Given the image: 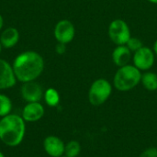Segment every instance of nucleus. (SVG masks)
Returning <instances> with one entry per match:
<instances>
[{
    "mask_svg": "<svg viewBox=\"0 0 157 157\" xmlns=\"http://www.w3.org/2000/svg\"><path fill=\"white\" fill-rule=\"evenodd\" d=\"M43 99L49 107H57L60 103V95L55 88H48L43 94Z\"/></svg>",
    "mask_w": 157,
    "mask_h": 157,
    "instance_id": "obj_15",
    "label": "nucleus"
},
{
    "mask_svg": "<svg viewBox=\"0 0 157 157\" xmlns=\"http://www.w3.org/2000/svg\"><path fill=\"white\" fill-rule=\"evenodd\" d=\"M45 153L51 157H61L64 155L65 144L62 139L54 135H49L43 140L42 144Z\"/></svg>",
    "mask_w": 157,
    "mask_h": 157,
    "instance_id": "obj_9",
    "label": "nucleus"
},
{
    "mask_svg": "<svg viewBox=\"0 0 157 157\" xmlns=\"http://www.w3.org/2000/svg\"><path fill=\"white\" fill-rule=\"evenodd\" d=\"M126 46L128 47V49L131 51V52H137L139 49H141L144 45H143V41L136 38V37H131L129 39V40L127 41L126 43Z\"/></svg>",
    "mask_w": 157,
    "mask_h": 157,
    "instance_id": "obj_18",
    "label": "nucleus"
},
{
    "mask_svg": "<svg viewBox=\"0 0 157 157\" xmlns=\"http://www.w3.org/2000/svg\"><path fill=\"white\" fill-rule=\"evenodd\" d=\"M142 79L141 71L134 65L120 67L114 76V86L117 90L126 92L134 88Z\"/></svg>",
    "mask_w": 157,
    "mask_h": 157,
    "instance_id": "obj_3",
    "label": "nucleus"
},
{
    "mask_svg": "<svg viewBox=\"0 0 157 157\" xmlns=\"http://www.w3.org/2000/svg\"><path fill=\"white\" fill-rule=\"evenodd\" d=\"M155 63V52L150 48L143 46L133 55V63L140 71L149 70Z\"/></svg>",
    "mask_w": 157,
    "mask_h": 157,
    "instance_id": "obj_7",
    "label": "nucleus"
},
{
    "mask_svg": "<svg viewBox=\"0 0 157 157\" xmlns=\"http://www.w3.org/2000/svg\"><path fill=\"white\" fill-rule=\"evenodd\" d=\"M20 93L23 99L27 102H40L43 98V90L40 84L35 81L22 83Z\"/></svg>",
    "mask_w": 157,
    "mask_h": 157,
    "instance_id": "obj_8",
    "label": "nucleus"
},
{
    "mask_svg": "<svg viewBox=\"0 0 157 157\" xmlns=\"http://www.w3.org/2000/svg\"><path fill=\"white\" fill-rule=\"evenodd\" d=\"M11 99L4 94H0V118H3L11 113L12 110Z\"/></svg>",
    "mask_w": 157,
    "mask_h": 157,
    "instance_id": "obj_17",
    "label": "nucleus"
},
{
    "mask_svg": "<svg viewBox=\"0 0 157 157\" xmlns=\"http://www.w3.org/2000/svg\"><path fill=\"white\" fill-rule=\"evenodd\" d=\"M26 121L21 115L8 114L0 119V141L8 147L18 146L25 137Z\"/></svg>",
    "mask_w": 157,
    "mask_h": 157,
    "instance_id": "obj_2",
    "label": "nucleus"
},
{
    "mask_svg": "<svg viewBox=\"0 0 157 157\" xmlns=\"http://www.w3.org/2000/svg\"><path fill=\"white\" fill-rule=\"evenodd\" d=\"M139 157H157V148L149 147L145 149Z\"/></svg>",
    "mask_w": 157,
    "mask_h": 157,
    "instance_id": "obj_19",
    "label": "nucleus"
},
{
    "mask_svg": "<svg viewBox=\"0 0 157 157\" xmlns=\"http://www.w3.org/2000/svg\"><path fill=\"white\" fill-rule=\"evenodd\" d=\"M81 152V145L77 141H70L65 144L64 148V156L77 157Z\"/></svg>",
    "mask_w": 157,
    "mask_h": 157,
    "instance_id": "obj_16",
    "label": "nucleus"
},
{
    "mask_svg": "<svg viewBox=\"0 0 157 157\" xmlns=\"http://www.w3.org/2000/svg\"><path fill=\"white\" fill-rule=\"evenodd\" d=\"M44 107L40 102H29L22 109L21 117L26 122H36L44 116Z\"/></svg>",
    "mask_w": 157,
    "mask_h": 157,
    "instance_id": "obj_11",
    "label": "nucleus"
},
{
    "mask_svg": "<svg viewBox=\"0 0 157 157\" xmlns=\"http://www.w3.org/2000/svg\"><path fill=\"white\" fill-rule=\"evenodd\" d=\"M150 2H152V3H154V4H157V0H149Z\"/></svg>",
    "mask_w": 157,
    "mask_h": 157,
    "instance_id": "obj_23",
    "label": "nucleus"
},
{
    "mask_svg": "<svg viewBox=\"0 0 157 157\" xmlns=\"http://www.w3.org/2000/svg\"><path fill=\"white\" fill-rule=\"evenodd\" d=\"M75 34V26L68 19H62L55 25L54 37L58 42L67 44L73 40Z\"/></svg>",
    "mask_w": 157,
    "mask_h": 157,
    "instance_id": "obj_6",
    "label": "nucleus"
},
{
    "mask_svg": "<svg viewBox=\"0 0 157 157\" xmlns=\"http://www.w3.org/2000/svg\"><path fill=\"white\" fill-rule=\"evenodd\" d=\"M3 25H4V19H3V17H2V16L0 14V29L3 28Z\"/></svg>",
    "mask_w": 157,
    "mask_h": 157,
    "instance_id": "obj_21",
    "label": "nucleus"
},
{
    "mask_svg": "<svg viewBox=\"0 0 157 157\" xmlns=\"http://www.w3.org/2000/svg\"><path fill=\"white\" fill-rule=\"evenodd\" d=\"M19 40V32L16 28L9 27L4 29L0 35V43L2 47L9 49L14 47Z\"/></svg>",
    "mask_w": 157,
    "mask_h": 157,
    "instance_id": "obj_12",
    "label": "nucleus"
},
{
    "mask_svg": "<svg viewBox=\"0 0 157 157\" xmlns=\"http://www.w3.org/2000/svg\"><path fill=\"white\" fill-rule=\"evenodd\" d=\"M61 157H66V156H64V155H63V156H61Z\"/></svg>",
    "mask_w": 157,
    "mask_h": 157,
    "instance_id": "obj_26",
    "label": "nucleus"
},
{
    "mask_svg": "<svg viewBox=\"0 0 157 157\" xmlns=\"http://www.w3.org/2000/svg\"><path fill=\"white\" fill-rule=\"evenodd\" d=\"M112 93L111 84L104 78L97 79L91 85L88 91V100L93 106H100L104 104Z\"/></svg>",
    "mask_w": 157,
    "mask_h": 157,
    "instance_id": "obj_4",
    "label": "nucleus"
},
{
    "mask_svg": "<svg viewBox=\"0 0 157 157\" xmlns=\"http://www.w3.org/2000/svg\"><path fill=\"white\" fill-rule=\"evenodd\" d=\"M1 50H2V45H1V43H0V53H1Z\"/></svg>",
    "mask_w": 157,
    "mask_h": 157,
    "instance_id": "obj_25",
    "label": "nucleus"
},
{
    "mask_svg": "<svg viewBox=\"0 0 157 157\" xmlns=\"http://www.w3.org/2000/svg\"><path fill=\"white\" fill-rule=\"evenodd\" d=\"M0 157H6L5 156V155H4L1 151H0Z\"/></svg>",
    "mask_w": 157,
    "mask_h": 157,
    "instance_id": "obj_24",
    "label": "nucleus"
},
{
    "mask_svg": "<svg viewBox=\"0 0 157 157\" xmlns=\"http://www.w3.org/2000/svg\"><path fill=\"white\" fill-rule=\"evenodd\" d=\"M12 67L17 80L26 83L35 81L41 75L44 69V61L38 52L27 51L16 57Z\"/></svg>",
    "mask_w": 157,
    "mask_h": 157,
    "instance_id": "obj_1",
    "label": "nucleus"
},
{
    "mask_svg": "<svg viewBox=\"0 0 157 157\" xmlns=\"http://www.w3.org/2000/svg\"><path fill=\"white\" fill-rule=\"evenodd\" d=\"M55 51L58 54H63L66 51V46L65 44L63 43H61V42H58V44L56 45L55 47Z\"/></svg>",
    "mask_w": 157,
    "mask_h": 157,
    "instance_id": "obj_20",
    "label": "nucleus"
},
{
    "mask_svg": "<svg viewBox=\"0 0 157 157\" xmlns=\"http://www.w3.org/2000/svg\"><path fill=\"white\" fill-rule=\"evenodd\" d=\"M154 52L157 55V40L155 42V45H154Z\"/></svg>",
    "mask_w": 157,
    "mask_h": 157,
    "instance_id": "obj_22",
    "label": "nucleus"
},
{
    "mask_svg": "<svg viewBox=\"0 0 157 157\" xmlns=\"http://www.w3.org/2000/svg\"><path fill=\"white\" fill-rule=\"evenodd\" d=\"M17 81L12 65L0 59V90L11 88L16 85Z\"/></svg>",
    "mask_w": 157,
    "mask_h": 157,
    "instance_id": "obj_10",
    "label": "nucleus"
},
{
    "mask_svg": "<svg viewBox=\"0 0 157 157\" xmlns=\"http://www.w3.org/2000/svg\"><path fill=\"white\" fill-rule=\"evenodd\" d=\"M131 57L132 52L126 45H118L112 52V61L119 67L127 65L131 60Z\"/></svg>",
    "mask_w": 157,
    "mask_h": 157,
    "instance_id": "obj_13",
    "label": "nucleus"
},
{
    "mask_svg": "<svg viewBox=\"0 0 157 157\" xmlns=\"http://www.w3.org/2000/svg\"><path fill=\"white\" fill-rule=\"evenodd\" d=\"M141 82L145 89L148 91L157 90V75L152 72H146L142 75Z\"/></svg>",
    "mask_w": 157,
    "mask_h": 157,
    "instance_id": "obj_14",
    "label": "nucleus"
},
{
    "mask_svg": "<svg viewBox=\"0 0 157 157\" xmlns=\"http://www.w3.org/2000/svg\"><path fill=\"white\" fill-rule=\"evenodd\" d=\"M109 39L117 45H126L131 36L128 24L122 19L113 20L109 27Z\"/></svg>",
    "mask_w": 157,
    "mask_h": 157,
    "instance_id": "obj_5",
    "label": "nucleus"
}]
</instances>
